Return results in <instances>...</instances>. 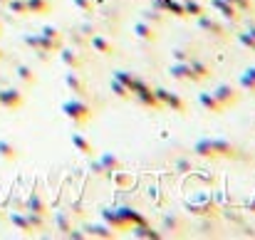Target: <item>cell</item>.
Wrapping results in <instances>:
<instances>
[{
  "label": "cell",
  "instance_id": "obj_1",
  "mask_svg": "<svg viewBox=\"0 0 255 240\" xmlns=\"http://www.w3.org/2000/svg\"><path fill=\"white\" fill-rule=\"evenodd\" d=\"M193 151H196L198 156L211 159V161H216V159H241V149H238L236 144L226 141V139H201V141H196Z\"/></svg>",
  "mask_w": 255,
  "mask_h": 240
},
{
  "label": "cell",
  "instance_id": "obj_2",
  "mask_svg": "<svg viewBox=\"0 0 255 240\" xmlns=\"http://www.w3.org/2000/svg\"><path fill=\"white\" fill-rule=\"evenodd\" d=\"M62 112H65V117L72 119V124H77V126H85L87 121L94 117L92 107H89L87 102H82V99H67V102L62 104Z\"/></svg>",
  "mask_w": 255,
  "mask_h": 240
},
{
  "label": "cell",
  "instance_id": "obj_3",
  "mask_svg": "<svg viewBox=\"0 0 255 240\" xmlns=\"http://www.w3.org/2000/svg\"><path fill=\"white\" fill-rule=\"evenodd\" d=\"M154 94L159 97V102L164 104V107H169L171 112H178V114H186V102L176 94V92H169V89H164V87H159V89H154Z\"/></svg>",
  "mask_w": 255,
  "mask_h": 240
},
{
  "label": "cell",
  "instance_id": "obj_4",
  "mask_svg": "<svg viewBox=\"0 0 255 240\" xmlns=\"http://www.w3.org/2000/svg\"><path fill=\"white\" fill-rule=\"evenodd\" d=\"M213 97L221 102L223 109H231V107H236V104L241 102V94H238L236 87H231V84H221V87H216Z\"/></svg>",
  "mask_w": 255,
  "mask_h": 240
},
{
  "label": "cell",
  "instance_id": "obj_5",
  "mask_svg": "<svg viewBox=\"0 0 255 240\" xmlns=\"http://www.w3.org/2000/svg\"><path fill=\"white\" fill-rule=\"evenodd\" d=\"M169 75L178 82H193V84L201 82V77L193 72V67H191L188 62H173V65L169 67Z\"/></svg>",
  "mask_w": 255,
  "mask_h": 240
},
{
  "label": "cell",
  "instance_id": "obj_6",
  "mask_svg": "<svg viewBox=\"0 0 255 240\" xmlns=\"http://www.w3.org/2000/svg\"><path fill=\"white\" fill-rule=\"evenodd\" d=\"M60 60H62V65L65 67H70V70H82L85 67V57H82V52L80 50H75V47H60Z\"/></svg>",
  "mask_w": 255,
  "mask_h": 240
},
{
  "label": "cell",
  "instance_id": "obj_7",
  "mask_svg": "<svg viewBox=\"0 0 255 240\" xmlns=\"http://www.w3.org/2000/svg\"><path fill=\"white\" fill-rule=\"evenodd\" d=\"M134 99H136L141 107H146V109H161V107H164L149 84H146V87H141V89H136V92H134Z\"/></svg>",
  "mask_w": 255,
  "mask_h": 240
},
{
  "label": "cell",
  "instance_id": "obj_8",
  "mask_svg": "<svg viewBox=\"0 0 255 240\" xmlns=\"http://www.w3.org/2000/svg\"><path fill=\"white\" fill-rule=\"evenodd\" d=\"M102 221L109 228H114V231H129V223L124 221V216H122L119 208H104L102 211Z\"/></svg>",
  "mask_w": 255,
  "mask_h": 240
},
{
  "label": "cell",
  "instance_id": "obj_9",
  "mask_svg": "<svg viewBox=\"0 0 255 240\" xmlns=\"http://www.w3.org/2000/svg\"><path fill=\"white\" fill-rule=\"evenodd\" d=\"M198 25H201V30H206L208 35L221 37V40H228V30H226L218 20H213V17H208V15H201V17H198Z\"/></svg>",
  "mask_w": 255,
  "mask_h": 240
},
{
  "label": "cell",
  "instance_id": "obj_10",
  "mask_svg": "<svg viewBox=\"0 0 255 240\" xmlns=\"http://www.w3.org/2000/svg\"><path fill=\"white\" fill-rule=\"evenodd\" d=\"M211 5H213L226 20H231V22H241V10H238L236 5H231L228 0H211Z\"/></svg>",
  "mask_w": 255,
  "mask_h": 240
},
{
  "label": "cell",
  "instance_id": "obj_11",
  "mask_svg": "<svg viewBox=\"0 0 255 240\" xmlns=\"http://www.w3.org/2000/svg\"><path fill=\"white\" fill-rule=\"evenodd\" d=\"M40 35H42V37H45V40L52 45V52H60V47L65 45V37H62V32H60L55 25H45Z\"/></svg>",
  "mask_w": 255,
  "mask_h": 240
},
{
  "label": "cell",
  "instance_id": "obj_12",
  "mask_svg": "<svg viewBox=\"0 0 255 240\" xmlns=\"http://www.w3.org/2000/svg\"><path fill=\"white\" fill-rule=\"evenodd\" d=\"M89 47L94 50V52H99V55H104V57H109V55H114L117 52V47L107 40V37H102V35H92V40H89Z\"/></svg>",
  "mask_w": 255,
  "mask_h": 240
},
{
  "label": "cell",
  "instance_id": "obj_13",
  "mask_svg": "<svg viewBox=\"0 0 255 240\" xmlns=\"http://www.w3.org/2000/svg\"><path fill=\"white\" fill-rule=\"evenodd\" d=\"M198 104L206 109V112H211V114H223L226 109L221 107V102L213 97V92H201L198 94Z\"/></svg>",
  "mask_w": 255,
  "mask_h": 240
},
{
  "label": "cell",
  "instance_id": "obj_14",
  "mask_svg": "<svg viewBox=\"0 0 255 240\" xmlns=\"http://www.w3.org/2000/svg\"><path fill=\"white\" fill-rule=\"evenodd\" d=\"M65 82H67V87H70V92H72V94H77V97H87V82L77 75V70L67 72Z\"/></svg>",
  "mask_w": 255,
  "mask_h": 240
},
{
  "label": "cell",
  "instance_id": "obj_15",
  "mask_svg": "<svg viewBox=\"0 0 255 240\" xmlns=\"http://www.w3.org/2000/svg\"><path fill=\"white\" fill-rule=\"evenodd\" d=\"M134 32H136V37L139 40H144V42H156V27L154 25H149L146 20H139L136 25H134Z\"/></svg>",
  "mask_w": 255,
  "mask_h": 240
},
{
  "label": "cell",
  "instance_id": "obj_16",
  "mask_svg": "<svg viewBox=\"0 0 255 240\" xmlns=\"http://www.w3.org/2000/svg\"><path fill=\"white\" fill-rule=\"evenodd\" d=\"M114 80L117 82H122L131 94L136 92V89H141V87H146V82L144 80H139V77H134V75H129V72H114Z\"/></svg>",
  "mask_w": 255,
  "mask_h": 240
},
{
  "label": "cell",
  "instance_id": "obj_17",
  "mask_svg": "<svg viewBox=\"0 0 255 240\" xmlns=\"http://www.w3.org/2000/svg\"><path fill=\"white\" fill-rule=\"evenodd\" d=\"M0 102L7 109H17V107H22V94L17 89H5V92H0Z\"/></svg>",
  "mask_w": 255,
  "mask_h": 240
},
{
  "label": "cell",
  "instance_id": "obj_18",
  "mask_svg": "<svg viewBox=\"0 0 255 240\" xmlns=\"http://www.w3.org/2000/svg\"><path fill=\"white\" fill-rule=\"evenodd\" d=\"M141 20H146L149 25H154V27H161L164 22H166V17H164V10H159V7H149V10H144L141 12Z\"/></svg>",
  "mask_w": 255,
  "mask_h": 240
},
{
  "label": "cell",
  "instance_id": "obj_19",
  "mask_svg": "<svg viewBox=\"0 0 255 240\" xmlns=\"http://www.w3.org/2000/svg\"><path fill=\"white\" fill-rule=\"evenodd\" d=\"M87 238H104V240H112L117 238V233H114V228L109 231L107 226H87Z\"/></svg>",
  "mask_w": 255,
  "mask_h": 240
},
{
  "label": "cell",
  "instance_id": "obj_20",
  "mask_svg": "<svg viewBox=\"0 0 255 240\" xmlns=\"http://www.w3.org/2000/svg\"><path fill=\"white\" fill-rule=\"evenodd\" d=\"M188 65H191V67H193V72H196V75L201 77V82L208 80V77L213 75L211 65H208V62H203V60H198V57H191V60H188Z\"/></svg>",
  "mask_w": 255,
  "mask_h": 240
},
{
  "label": "cell",
  "instance_id": "obj_21",
  "mask_svg": "<svg viewBox=\"0 0 255 240\" xmlns=\"http://www.w3.org/2000/svg\"><path fill=\"white\" fill-rule=\"evenodd\" d=\"M131 236H134V238H144V240H159L161 238V233H159V231H154V228H149L146 223L134 226V228H131Z\"/></svg>",
  "mask_w": 255,
  "mask_h": 240
},
{
  "label": "cell",
  "instance_id": "obj_22",
  "mask_svg": "<svg viewBox=\"0 0 255 240\" xmlns=\"http://www.w3.org/2000/svg\"><path fill=\"white\" fill-rule=\"evenodd\" d=\"M99 163H102V168H104V173H107V178L114 173V171H119L122 168V161L117 159L114 154H102V159H99Z\"/></svg>",
  "mask_w": 255,
  "mask_h": 240
},
{
  "label": "cell",
  "instance_id": "obj_23",
  "mask_svg": "<svg viewBox=\"0 0 255 240\" xmlns=\"http://www.w3.org/2000/svg\"><path fill=\"white\" fill-rule=\"evenodd\" d=\"M122 211V216H124V221L129 223V228H134V226H141V223H146V218L139 213V211H134V208H129V206H124V208H119Z\"/></svg>",
  "mask_w": 255,
  "mask_h": 240
},
{
  "label": "cell",
  "instance_id": "obj_24",
  "mask_svg": "<svg viewBox=\"0 0 255 240\" xmlns=\"http://www.w3.org/2000/svg\"><path fill=\"white\" fill-rule=\"evenodd\" d=\"M27 208L32 211V213H42V216H50V206L37 196V193H32L30 198H27Z\"/></svg>",
  "mask_w": 255,
  "mask_h": 240
},
{
  "label": "cell",
  "instance_id": "obj_25",
  "mask_svg": "<svg viewBox=\"0 0 255 240\" xmlns=\"http://www.w3.org/2000/svg\"><path fill=\"white\" fill-rule=\"evenodd\" d=\"M112 181H114V186L117 188H131V183H134V178L124 171V168H119V171H114L112 176H109Z\"/></svg>",
  "mask_w": 255,
  "mask_h": 240
},
{
  "label": "cell",
  "instance_id": "obj_26",
  "mask_svg": "<svg viewBox=\"0 0 255 240\" xmlns=\"http://www.w3.org/2000/svg\"><path fill=\"white\" fill-rule=\"evenodd\" d=\"M55 226H57V231H60L62 236H67V233L72 231V221H70V213H67V211H57V216H55Z\"/></svg>",
  "mask_w": 255,
  "mask_h": 240
},
{
  "label": "cell",
  "instance_id": "obj_27",
  "mask_svg": "<svg viewBox=\"0 0 255 240\" xmlns=\"http://www.w3.org/2000/svg\"><path fill=\"white\" fill-rule=\"evenodd\" d=\"M181 2H183L186 15H191V17H201V15H206V7H203L201 0H181Z\"/></svg>",
  "mask_w": 255,
  "mask_h": 240
},
{
  "label": "cell",
  "instance_id": "obj_28",
  "mask_svg": "<svg viewBox=\"0 0 255 240\" xmlns=\"http://www.w3.org/2000/svg\"><path fill=\"white\" fill-rule=\"evenodd\" d=\"M27 2V12H35V15H47L50 12V0H25Z\"/></svg>",
  "mask_w": 255,
  "mask_h": 240
},
{
  "label": "cell",
  "instance_id": "obj_29",
  "mask_svg": "<svg viewBox=\"0 0 255 240\" xmlns=\"http://www.w3.org/2000/svg\"><path fill=\"white\" fill-rule=\"evenodd\" d=\"M72 144H75V149H77V151H82L85 156H92V154H94L92 141H87L82 134H72Z\"/></svg>",
  "mask_w": 255,
  "mask_h": 240
},
{
  "label": "cell",
  "instance_id": "obj_30",
  "mask_svg": "<svg viewBox=\"0 0 255 240\" xmlns=\"http://www.w3.org/2000/svg\"><path fill=\"white\" fill-rule=\"evenodd\" d=\"M109 87H112V94H114V97H119V99H127V102H129V99H134V94H131V92H129V89L122 84V82L114 80V77H112V84H109Z\"/></svg>",
  "mask_w": 255,
  "mask_h": 240
},
{
  "label": "cell",
  "instance_id": "obj_31",
  "mask_svg": "<svg viewBox=\"0 0 255 240\" xmlns=\"http://www.w3.org/2000/svg\"><path fill=\"white\" fill-rule=\"evenodd\" d=\"M241 87L255 94V67H248V70L241 75Z\"/></svg>",
  "mask_w": 255,
  "mask_h": 240
},
{
  "label": "cell",
  "instance_id": "obj_32",
  "mask_svg": "<svg viewBox=\"0 0 255 240\" xmlns=\"http://www.w3.org/2000/svg\"><path fill=\"white\" fill-rule=\"evenodd\" d=\"M27 221H30L32 231H45V228H47V216H42V213H32V211H30Z\"/></svg>",
  "mask_w": 255,
  "mask_h": 240
},
{
  "label": "cell",
  "instance_id": "obj_33",
  "mask_svg": "<svg viewBox=\"0 0 255 240\" xmlns=\"http://www.w3.org/2000/svg\"><path fill=\"white\" fill-rule=\"evenodd\" d=\"M166 12H171L173 17H188L181 0H166Z\"/></svg>",
  "mask_w": 255,
  "mask_h": 240
},
{
  "label": "cell",
  "instance_id": "obj_34",
  "mask_svg": "<svg viewBox=\"0 0 255 240\" xmlns=\"http://www.w3.org/2000/svg\"><path fill=\"white\" fill-rule=\"evenodd\" d=\"M221 213H223V218H226V221L243 226V213H241L238 208H221Z\"/></svg>",
  "mask_w": 255,
  "mask_h": 240
},
{
  "label": "cell",
  "instance_id": "obj_35",
  "mask_svg": "<svg viewBox=\"0 0 255 240\" xmlns=\"http://www.w3.org/2000/svg\"><path fill=\"white\" fill-rule=\"evenodd\" d=\"M72 5H75L80 12H85V15L97 12V2H94V0H72Z\"/></svg>",
  "mask_w": 255,
  "mask_h": 240
},
{
  "label": "cell",
  "instance_id": "obj_36",
  "mask_svg": "<svg viewBox=\"0 0 255 240\" xmlns=\"http://www.w3.org/2000/svg\"><path fill=\"white\" fill-rule=\"evenodd\" d=\"M70 42H72L70 47H75V50H87V47H89L85 32H72V35H70Z\"/></svg>",
  "mask_w": 255,
  "mask_h": 240
},
{
  "label": "cell",
  "instance_id": "obj_37",
  "mask_svg": "<svg viewBox=\"0 0 255 240\" xmlns=\"http://www.w3.org/2000/svg\"><path fill=\"white\" fill-rule=\"evenodd\" d=\"M17 77L25 82V84H35V82H37V77L32 75V70H30V67H17Z\"/></svg>",
  "mask_w": 255,
  "mask_h": 240
},
{
  "label": "cell",
  "instance_id": "obj_38",
  "mask_svg": "<svg viewBox=\"0 0 255 240\" xmlns=\"http://www.w3.org/2000/svg\"><path fill=\"white\" fill-rule=\"evenodd\" d=\"M12 223H15L20 231H25V233H32V226H30V221H27V218H22V216H17V213H15V216H12Z\"/></svg>",
  "mask_w": 255,
  "mask_h": 240
},
{
  "label": "cell",
  "instance_id": "obj_39",
  "mask_svg": "<svg viewBox=\"0 0 255 240\" xmlns=\"http://www.w3.org/2000/svg\"><path fill=\"white\" fill-rule=\"evenodd\" d=\"M228 2H231V5H236L241 12H248V10L253 12V0H228Z\"/></svg>",
  "mask_w": 255,
  "mask_h": 240
},
{
  "label": "cell",
  "instance_id": "obj_40",
  "mask_svg": "<svg viewBox=\"0 0 255 240\" xmlns=\"http://www.w3.org/2000/svg\"><path fill=\"white\" fill-rule=\"evenodd\" d=\"M10 10L17 12V15H25V12H27V2H25V0H12V2H10Z\"/></svg>",
  "mask_w": 255,
  "mask_h": 240
},
{
  "label": "cell",
  "instance_id": "obj_41",
  "mask_svg": "<svg viewBox=\"0 0 255 240\" xmlns=\"http://www.w3.org/2000/svg\"><path fill=\"white\" fill-rule=\"evenodd\" d=\"M238 40H241L248 50H253V52H255V37H251L248 32H238Z\"/></svg>",
  "mask_w": 255,
  "mask_h": 240
},
{
  "label": "cell",
  "instance_id": "obj_42",
  "mask_svg": "<svg viewBox=\"0 0 255 240\" xmlns=\"http://www.w3.org/2000/svg\"><path fill=\"white\" fill-rule=\"evenodd\" d=\"M0 154H2L5 159H15V156H17L15 146H10V144H0Z\"/></svg>",
  "mask_w": 255,
  "mask_h": 240
},
{
  "label": "cell",
  "instance_id": "obj_43",
  "mask_svg": "<svg viewBox=\"0 0 255 240\" xmlns=\"http://www.w3.org/2000/svg\"><path fill=\"white\" fill-rule=\"evenodd\" d=\"M191 57H193V55H188V50H181V47L173 52V60H176V62H188Z\"/></svg>",
  "mask_w": 255,
  "mask_h": 240
},
{
  "label": "cell",
  "instance_id": "obj_44",
  "mask_svg": "<svg viewBox=\"0 0 255 240\" xmlns=\"http://www.w3.org/2000/svg\"><path fill=\"white\" fill-rule=\"evenodd\" d=\"M149 198H154L156 206H164V196L159 193V188H149Z\"/></svg>",
  "mask_w": 255,
  "mask_h": 240
},
{
  "label": "cell",
  "instance_id": "obj_45",
  "mask_svg": "<svg viewBox=\"0 0 255 240\" xmlns=\"http://www.w3.org/2000/svg\"><path fill=\"white\" fill-rule=\"evenodd\" d=\"M164 228L169 231V228H183V226H181V221H178V218H171V216H166V218H164Z\"/></svg>",
  "mask_w": 255,
  "mask_h": 240
},
{
  "label": "cell",
  "instance_id": "obj_46",
  "mask_svg": "<svg viewBox=\"0 0 255 240\" xmlns=\"http://www.w3.org/2000/svg\"><path fill=\"white\" fill-rule=\"evenodd\" d=\"M89 168H92L97 176H104V178H107V173H104V168H102V163H99V161H92V166H89Z\"/></svg>",
  "mask_w": 255,
  "mask_h": 240
},
{
  "label": "cell",
  "instance_id": "obj_47",
  "mask_svg": "<svg viewBox=\"0 0 255 240\" xmlns=\"http://www.w3.org/2000/svg\"><path fill=\"white\" fill-rule=\"evenodd\" d=\"M70 213H75V216H82V206H80V203H75V206L70 208Z\"/></svg>",
  "mask_w": 255,
  "mask_h": 240
},
{
  "label": "cell",
  "instance_id": "obj_48",
  "mask_svg": "<svg viewBox=\"0 0 255 240\" xmlns=\"http://www.w3.org/2000/svg\"><path fill=\"white\" fill-rule=\"evenodd\" d=\"M248 211H251V213H255V196L251 198V203H248Z\"/></svg>",
  "mask_w": 255,
  "mask_h": 240
},
{
  "label": "cell",
  "instance_id": "obj_49",
  "mask_svg": "<svg viewBox=\"0 0 255 240\" xmlns=\"http://www.w3.org/2000/svg\"><path fill=\"white\" fill-rule=\"evenodd\" d=\"M243 236H251V238H255V231H253V228H246V231H243Z\"/></svg>",
  "mask_w": 255,
  "mask_h": 240
},
{
  "label": "cell",
  "instance_id": "obj_50",
  "mask_svg": "<svg viewBox=\"0 0 255 240\" xmlns=\"http://www.w3.org/2000/svg\"><path fill=\"white\" fill-rule=\"evenodd\" d=\"M246 32H248L251 37H255V27H251V30H246Z\"/></svg>",
  "mask_w": 255,
  "mask_h": 240
}]
</instances>
